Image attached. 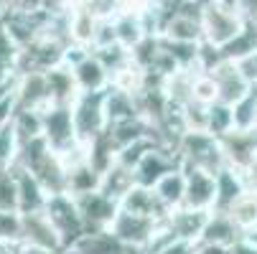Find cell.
<instances>
[{"mask_svg":"<svg viewBox=\"0 0 257 254\" xmlns=\"http://www.w3.org/2000/svg\"><path fill=\"white\" fill-rule=\"evenodd\" d=\"M254 49H257V31H254L252 23H247L237 39L229 41V44L222 49V59H227V61H242V59L249 56Z\"/></svg>","mask_w":257,"mask_h":254,"instance_id":"35","label":"cell"},{"mask_svg":"<svg viewBox=\"0 0 257 254\" xmlns=\"http://www.w3.org/2000/svg\"><path fill=\"white\" fill-rule=\"evenodd\" d=\"M46 84H49V99L51 104H66L71 107L79 97V87L74 82V74H71V69L66 64H59L54 69L46 71Z\"/></svg>","mask_w":257,"mask_h":254,"instance_id":"22","label":"cell"},{"mask_svg":"<svg viewBox=\"0 0 257 254\" xmlns=\"http://www.w3.org/2000/svg\"><path fill=\"white\" fill-rule=\"evenodd\" d=\"M194 102L206 104V107L216 102V84L206 71H199V74L194 77Z\"/></svg>","mask_w":257,"mask_h":254,"instance_id":"40","label":"cell"},{"mask_svg":"<svg viewBox=\"0 0 257 254\" xmlns=\"http://www.w3.org/2000/svg\"><path fill=\"white\" fill-rule=\"evenodd\" d=\"M242 234L237 231V226L232 224V219L227 213H219V211H211L209 219L204 224V231H201V239L204 244H219V246H232Z\"/></svg>","mask_w":257,"mask_h":254,"instance_id":"24","label":"cell"},{"mask_svg":"<svg viewBox=\"0 0 257 254\" xmlns=\"http://www.w3.org/2000/svg\"><path fill=\"white\" fill-rule=\"evenodd\" d=\"M112 26H115V41L125 49H135L145 36V26H143V18L138 13H117L112 18Z\"/></svg>","mask_w":257,"mask_h":254,"instance_id":"31","label":"cell"},{"mask_svg":"<svg viewBox=\"0 0 257 254\" xmlns=\"http://www.w3.org/2000/svg\"><path fill=\"white\" fill-rule=\"evenodd\" d=\"M44 213L49 216V221L54 224V229H56V234H59L64 249H69L79 236L87 234L74 196H69V193L49 196V198H46V206H44Z\"/></svg>","mask_w":257,"mask_h":254,"instance_id":"5","label":"cell"},{"mask_svg":"<svg viewBox=\"0 0 257 254\" xmlns=\"http://www.w3.org/2000/svg\"><path fill=\"white\" fill-rule=\"evenodd\" d=\"M79 92H107L109 89V71L99 64V59L87 51L74 64H69Z\"/></svg>","mask_w":257,"mask_h":254,"instance_id":"16","label":"cell"},{"mask_svg":"<svg viewBox=\"0 0 257 254\" xmlns=\"http://www.w3.org/2000/svg\"><path fill=\"white\" fill-rule=\"evenodd\" d=\"M209 213L211 211H194V208H186V206H178V208L168 211V216L161 221V226L171 239L199 244Z\"/></svg>","mask_w":257,"mask_h":254,"instance_id":"13","label":"cell"},{"mask_svg":"<svg viewBox=\"0 0 257 254\" xmlns=\"http://www.w3.org/2000/svg\"><path fill=\"white\" fill-rule=\"evenodd\" d=\"M3 13H36L44 8V0H0Z\"/></svg>","mask_w":257,"mask_h":254,"instance_id":"42","label":"cell"},{"mask_svg":"<svg viewBox=\"0 0 257 254\" xmlns=\"http://www.w3.org/2000/svg\"><path fill=\"white\" fill-rule=\"evenodd\" d=\"M13 165L28 170L49 196L66 193V168H64L59 153H54L44 142V137H36L31 142L18 145V155H16Z\"/></svg>","mask_w":257,"mask_h":254,"instance_id":"1","label":"cell"},{"mask_svg":"<svg viewBox=\"0 0 257 254\" xmlns=\"http://www.w3.org/2000/svg\"><path fill=\"white\" fill-rule=\"evenodd\" d=\"M183 173H186L183 206L194 211H211L216 201V175L196 168H183Z\"/></svg>","mask_w":257,"mask_h":254,"instance_id":"15","label":"cell"},{"mask_svg":"<svg viewBox=\"0 0 257 254\" xmlns=\"http://www.w3.org/2000/svg\"><path fill=\"white\" fill-rule=\"evenodd\" d=\"M176 168H181L176 153L168 150V148H161V145H153V148L145 153V155L135 163V168H133L135 186L153 188L166 173H171V170H176Z\"/></svg>","mask_w":257,"mask_h":254,"instance_id":"11","label":"cell"},{"mask_svg":"<svg viewBox=\"0 0 257 254\" xmlns=\"http://www.w3.org/2000/svg\"><path fill=\"white\" fill-rule=\"evenodd\" d=\"M41 137L49 148L59 155L71 150L79 142L74 120H71V107L66 104H49L44 110V125H41Z\"/></svg>","mask_w":257,"mask_h":254,"instance_id":"7","label":"cell"},{"mask_svg":"<svg viewBox=\"0 0 257 254\" xmlns=\"http://www.w3.org/2000/svg\"><path fill=\"white\" fill-rule=\"evenodd\" d=\"M120 208L127 211V213H138V216H145V219H153V221H163L168 216V208L158 201L156 191L145 188V186H133L122 196Z\"/></svg>","mask_w":257,"mask_h":254,"instance_id":"19","label":"cell"},{"mask_svg":"<svg viewBox=\"0 0 257 254\" xmlns=\"http://www.w3.org/2000/svg\"><path fill=\"white\" fill-rule=\"evenodd\" d=\"M199 21H201L204 44H209L219 51H222L229 41H234L242 33V28L247 26V21L234 8L216 6V3H204L201 13H199Z\"/></svg>","mask_w":257,"mask_h":254,"instance_id":"3","label":"cell"},{"mask_svg":"<svg viewBox=\"0 0 257 254\" xmlns=\"http://www.w3.org/2000/svg\"><path fill=\"white\" fill-rule=\"evenodd\" d=\"M227 168L247 173L257 163V132L254 130H229L219 137Z\"/></svg>","mask_w":257,"mask_h":254,"instance_id":"8","label":"cell"},{"mask_svg":"<svg viewBox=\"0 0 257 254\" xmlns=\"http://www.w3.org/2000/svg\"><path fill=\"white\" fill-rule=\"evenodd\" d=\"M247 23H252V26H254V31H257V18H254V21H247Z\"/></svg>","mask_w":257,"mask_h":254,"instance_id":"50","label":"cell"},{"mask_svg":"<svg viewBox=\"0 0 257 254\" xmlns=\"http://www.w3.org/2000/svg\"><path fill=\"white\" fill-rule=\"evenodd\" d=\"M0 254H23V246L13 244V241H6V244H0Z\"/></svg>","mask_w":257,"mask_h":254,"instance_id":"48","label":"cell"},{"mask_svg":"<svg viewBox=\"0 0 257 254\" xmlns=\"http://www.w3.org/2000/svg\"><path fill=\"white\" fill-rule=\"evenodd\" d=\"M69 254H145L143 249L122 244L109 231H89L66 249Z\"/></svg>","mask_w":257,"mask_h":254,"instance_id":"17","label":"cell"},{"mask_svg":"<svg viewBox=\"0 0 257 254\" xmlns=\"http://www.w3.org/2000/svg\"><path fill=\"white\" fill-rule=\"evenodd\" d=\"M237 66L242 69V74L249 84H257V49L249 56H244L242 61H237Z\"/></svg>","mask_w":257,"mask_h":254,"instance_id":"44","label":"cell"},{"mask_svg":"<svg viewBox=\"0 0 257 254\" xmlns=\"http://www.w3.org/2000/svg\"><path fill=\"white\" fill-rule=\"evenodd\" d=\"M18 244L26 246V249H49V251L64 249L54 224L49 221V216L44 211L21 213V239H18Z\"/></svg>","mask_w":257,"mask_h":254,"instance_id":"10","label":"cell"},{"mask_svg":"<svg viewBox=\"0 0 257 254\" xmlns=\"http://www.w3.org/2000/svg\"><path fill=\"white\" fill-rule=\"evenodd\" d=\"M176 158L181 168H196L214 175L227 168L219 137L211 132H183L176 145Z\"/></svg>","mask_w":257,"mask_h":254,"instance_id":"2","label":"cell"},{"mask_svg":"<svg viewBox=\"0 0 257 254\" xmlns=\"http://www.w3.org/2000/svg\"><path fill=\"white\" fill-rule=\"evenodd\" d=\"M229 254H257V241L247 239V236H239L232 246H229Z\"/></svg>","mask_w":257,"mask_h":254,"instance_id":"46","label":"cell"},{"mask_svg":"<svg viewBox=\"0 0 257 254\" xmlns=\"http://www.w3.org/2000/svg\"><path fill=\"white\" fill-rule=\"evenodd\" d=\"M234 11L244 21H254L257 18V0H234Z\"/></svg>","mask_w":257,"mask_h":254,"instance_id":"45","label":"cell"},{"mask_svg":"<svg viewBox=\"0 0 257 254\" xmlns=\"http://www.w3.org/2000/svg\"><path fill=\"white\" fill-rule=\"evenodd\" d=\"M0 211L18 213V186L13 168H0Z\"/></svg>","mask_w":257,"mask_h":254,"instance_id":"37","label":"cell"},{"mask_svg":"<svg viewBox=\"0 0 257 254\" xmlns=\"http://www.w3.org/2000/svg\"><path fill=\"white\" fill-rule=\"evenodd\" d=\"M23 254H69L66 249H59V251H49V249H26L23 246Z\"/></svg>","mask_w":257,"mask_h":254,"instance_id":"49","label":"cell"},{"mask_svg":"<svg viewBox=\"0 0 257 254\" xmlns=\"http://www.w3.org/2000/svg\"><path fill=\"white\" fill-rule=\"evenodd\" d=\"M107 231L112 236H117L122 244L143 249L145 254H148V249L153 246V241L161 234V221L145 219V216H138V213H127V211L120 208Z\"/></svg>","mask_w":257,"mask_h":254,"instance_id":"6","label":"cell"},{"mask_svg":"<svg viewBox=\"0 0 257 254\" xmlns=\"http://www.w3.org/2000/svg\"><path fill=\"white\" fill-rule=\"evenodd\" d=\"M104 115H107V125L122 122V120H130V117H138L135 94L109 87V89L104 92Z\"/></svg>","mask_w":257,"mask_h":254,"instance_id":"29","label":"cell"},{"mask_svg":"<svg viewBox=\"0 0 257 254\" xmlns=\"http://www.w3.org/2000/svg\"><path fill=\"white\" fill-rule=\"evenodd\" d=\"M13 99H16V112H21V110H39V112H44L46 107L51 104L46 74H39V71L18 74L16 82H13Z\"/></svg>","mask_w":257,"mask_h":254,"instance_id":"14","label":"cell"},{"mask_svg":"<svg viewBox=\"0 0 257 254\" xmlns=\"http://www.w3.org/2000/svg\"><path fill=\"white\" fill-rule=\"evenodd\" d=\"M232 130V107L222 104V102H214L209 107V122H206V132L222 137L224 132Z\"/></svg>","mask_w":257,"mask_h":254,"instance_id":"38","label":"cell"},{"mask_svg":"<svg viewBox=\"0 0 257 254\" xmlns=\"http://www.w3.org/2000/svg\"><path fill=\"white\" fill-rule=\"evenodd\" d=\"M244 180H247V188L257 193V163H254V165L244 173Z\"/></svg>","mask_w":257,"mask_h":254,"instance_id":"47","label":"cell"},{"mask_svg":"<svg viewBox=\"0 0 257 254\" xmlns=\"http://www.w3.org/2000/svg\"><path fill=\"white\" fill-rule=\"evenodd\" d=\"M71 120L79 142H92L107 130L104 115V92H79V97L71 102Z\"/></svg>","mask_w":257,"mask_h":254,"instance_id":"4","label":"cell"},{"mask_svg":"<svg viewBox=\"0 0 257 254\" xmlns=\"http://www.w3.org/2000/svg\"><path fill=\"white\" fill-rule=\"evenodd\" d=\"M133 186H135L133 170L125 168V165H120V163H115L109 170H104V173L99 175V188H97V191H102L107 198H112V201L120 203L122 196H125Z\"/></svg>","mask_w":257,"mask_h":254,"instance_id":"28","label":"cell"},{"mask_svg":"<svg viewBox=\"0 0 257 254\" xmlns=\"http://www.w3.org/2000/svg\"><path fill=\"white\" fill-rule=\"evenodd\" d=\"M206 74L214 79V84H216V102H222V104H234L237 99H242L244 94H247V89L252 87L247 79H244V74H242V69L237 66V61H227V59H222V61H216Z\"/></svg>","mask_w":257,"mask_h":254,"instance_id":"12","label":"cell"},{"mask_svg":"<svg viewBox=\"0 0 257 254\" xmlns=\"http://www.w3.org/2000/svg\"><path fill=\"white\" fill-rule=\"evenodd\" d=\"M229 219H232V224L237 226V231L239 234H249V231H254L257 229V193L254 191H244L227 211H224Z\"/></svg>","mask_w":257,"mask_h":254,"instance_id":"27","label":"cell"},{"mask_svg":"<svg viewBox=\"0 0 257 254\" xmlns=\"http://www.w3.org/2000/svg\"><path fill=\"white\" fill-rule=\"evenodd\" d=\"M16 173V186H18V213H33V211H44L49 193L41 188V183L36 180L28 170L11 165Z\"/></svg>","mask_w":257,"mask_h":254,"instance_id":"20","label":"cell"},{"mask_svg":"<svg viewBox=\"0 0 257 254\" xmlns=\"http://www.w3.org/2000/svg\"><path fill=\"white\" fill-rule=\"evenodd\" d=\"M41 125H44V112H39V110H21L13 115V122H11V127L18 137V145L41 137Z\"/></svg>","mask_w":257,"mask_h":254,"instance_id":"34","label":"cell"},{"mask_svg":"<svg viewBox=\"0 0 257 254\" xmlns=\"http://www.w3.org/2000/svg\"><path fill=\"white\" fill-rule=\"evenodd\" d=\"M199 71H189V69H178L173 74H168L161 82V92L166 94L168 104L173 110H183L186 104L194 102V77Z\"/></svg>","mask_w":257,"mask_h":254,"instance_id":"21","label":"cell"},{"mask_svg":"<svg viewBox=\"0 0 257 254\" xmlns=\"http://www.w3.org/2000/svg\"><path fill=\"white\" fill-rule=\"evenodd\" d=\"M153 191L168 211L183 206V193H186V173H183V168H176V170L166 173L153 186Z\"/></svg>","mask_w":257,"mask_h":254,"instance_id":"25","label":"cell"},{"mask_svg":"<svg viewBox=\"0 0 257 254\" xmlns=\"http://www.w3.org/2000/svg\"><path fill=\"white\" fill-rule=\"evenodd\" d=\"M97 18L84 8V6H77L74 11L69 13V41L74 46H82V49H89L92 51V41H94V31H97Z\"/></svg>","mask_w":257,"mask_h":254,"instance_id":"26","label":"cell"},{"mask_svg":"<svg viewBox=\"0 0 257 254\" xmlns=\"http://www.w3.org/2000/svg\"><path fill=\"white\" fill-rule=\"evenodd\" d=\"M13 115H16V99H13V92H11L6 97H0V130L13 122Z\"/></svg>","mask_w":257,"mask_h":254,"instance_id":"43","label":"cell"},{"mask_svg":"<svg viewBox=\"0 0 257 254\" xmlns=\"http://www.w3.org/2000/svg\"><path fill=\"white\" fill-rule=\"evenodd\" d=\"M244 191H247L244 173H237L232 168H222V170L216 173V201H214V208L211 211L224 213Z\"/></svg>","mask_w":257,"mask_h":254,"instance_id":"23","label":"cell"},{"mask_svg":"<svg viewBox=\"0 0 257 254\" xmlns=\"http://www.w3.org/2000/svg\"><path fill=\"white\" fill-rule=\"evenodd\" d=\"M161 39L178 41V44H201V21L194 13H166L161 26Z\"/></svg>","mask_w":257,"mask_h":254,"instance_id":"18","label":"cell"},{"mask_svg":"<svg viewBox=\"0 0 257 254\" xmlns=\"http://www.w3.org/2000/svg\"><path fill=\"white\" fill-rule=\"evenodd\" d=\"M84 148H87V165L94 173H99V175L117 163V150H115L112 140L107 137V132H102L99 137H94L92 142H87Z\"/></svg>","mask_w":257,"mask_h":254,"instance_id":"30","label":"cell"},{"mask_svg":"<svg viewBox=\"0 0 257 254\" xmlns=\"http://www.w3.org/2000/svg\"><path fill=\"white\" fill-rule=\"evenodd\" d=\"M77 201V208H79V216H82V224H84V231H107L112 219L120 211V203L107 198L102 191H92V193H82V196H74Z\"/></svg>","mask_w":257,"mask_h":254,"instance_id":"9","label":"cell"},{"mask_svg":"<svg viewBox=\"0 0 257 254\" xmlns=\"http://www.w3.org/2000/svg\"><path fill=\"white\" fill-rule=\"evenodd\" d=\"M254 127H257V84H252L247 94L232 104V130H254Z\"/></svg>","mask_w":257,"mask_h":254,"instance_id":"32","label":"cell"},{"mask_svg":"<svg viewBox=\"0 0 257 254\" xmlns=\"http://www.w3.org/2000/svg\"><path fill=\"white\" fill-rule=\"evenodd\" d=\"M0 244H3V241H0Z\"/></svg>","mask_w":257,"mask_h":254,"instance_id":"51","label":"cell"},{"mask_svg":"<svg viewBox=\"0 0 257 254\" xmlns=\"http://www.w3.org/2000/svg\"><path fill=\"white\" fill-rule=\"evenodd\" d=\"M18 239H21V213L0 211V241L18 244Z\"/></svg>","mask_w":257,"mask_h":254,"instance_id":"41","label":"cell"},{"mask_svg":"<svg viewBox=\"0 0 257 254\" xmlns=\"http://www.w3.org/2000/svg\"><path fill=\"white\" fill-rule=\"evenodd\" d=\"M99 188V173H94L87 163L66 168V193L69 196H82Z\"/></svg>","mask_w":257,"mask_h":254,"instance_id":"33","label":"cell"},{"mask_svg":"<svg viewBox=\"0 0 257 254\" xmlns=\"http://www.w3.org/2000/svg\"><path fill=\"white\" fill-rule=\"evenodd\" d=\"M254 130H257V127H254Z\"/></svg>","mask_w":257,"mask_h":254,"instance_id":"52","label":"cell"},{"mask_svg":"<svg viewBox=\"0 0 257 254\" xmlns=\"http://www.w3.org/2000/svg\"><path fill=\"white\" fill-rule=\"evenodd\" d=\"M16 155H18V137L8 125L0 130V168H11L16 163Z\"/></svg>","mask_w":257,"mask_h":254,"instance_id":"39","label":"cell"},{"mask_svg":"<svg viewBox=\"0 0 257 254\" xmlns=\"http://www.w3.org/2000/svg\"><path fill=\"white\" fill-rule=\"evenodd\" d=\"M92 54H94V56L99 59V64L109 71V79H112V74H117L122 66H127V64L133 61L130 49L120 46L117 41H115V44H107V46H99V49H92Z\"/></svg>","mask_w":257,"mask_h":254,"instance_id":"36","label":"cell"}]
</instances>
